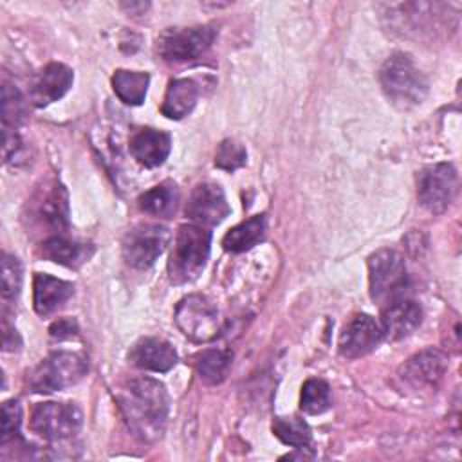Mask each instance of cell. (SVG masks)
<instances>
[{
	"label": "cell",
	"instance_id": "obj_22",
	"mask_svg": "<svg viewBox=\"0 0 462 462\" xmlns=\"http://www.w3.org/2000/svg\"><path fill=\"white\" fill-rule=\"evenodd\" d=\"M263 235H265V218L263 215H254L240 222L238 226L231 227L222 238V245L226 251L242 253L254 247L258 242H262Z\"/></svg>",
	"mask_w": 462,
	"mask_h": 462
},
{
	"label": "cell",
	"instance_id": "obj_10",
	"mask_svg": "<svg viewBox=\"0 0 462 462\" xmlns=\"http://www.w3.org/2000/svg\"><path fill=\"white\" fill-rule=\"evenodd\" d=\"M170 231L161 224H139L123 238V258L135 269H148L168 247Z\"/></svg>",
	"mask_w": 462,
	"mask_h": 462
},
{
	"label": "cell",
	"instance_id": "obj_3",
	"mask_svg": "<svg viewBox=\"0 0 462 462\" xmlns=\"http://www.w3.org/2000/svg\"><path fill=\"white\" fill-rule=\"evenodd\" d=\"M381 87L386 97L401 110L420 105L428 94V79L415 67L408 54L397 52L390 56L379 72Z\"/></svg>",
	"mask_w": 462,
	"mask_h": 462
},
{
	"label": "cell",
	"instance_id": "obj_31",
	"mask_svg": "<svg viewBox=\"0 0 462 462\" xmlns=\"http://www.w3.org/2000/svg\"><path fill=\"white\" fill-rule=\"evenodd\" d=\"M22 287V265L18 258L4 253L2 260V298L14 300Z\"/></svg>",
	"mask_w": 462,
	"mask_h": 462
},
{
	"label": "cell",
	"instance_id": "obj_12",
	"mask_svg": "<svg viewBox=\"0 0 462 462\" xmlns=\"http://www.w3.org/2000/svg\"><path fill=\"white\" fill-rule=\"evenodd\" d=\"M448 370V357L437 348H426L410 357L397 372L402 388L419 392H431L439 386Z\"/></svg>",
	"mask_w": 462,
	"mask_h": 462
},
{
	"label": "cell",
	"instance_id": "obj_17",
	"mask_svg": "<svg viewBox=\"0 0 462 462\" xmlns=\"http://www.w3.org/2000/svg\"><path fill=\"white\" fill-rule=\"evenodd\" d=\"M128 359L143 370L168 372L177 363L175 348L159 337H143L128 352Z\"/></svg>",
	"mask_w": 462,
	"mask_h": 462
},
{
	"label": "cell",
	"instance_id": "obj_19",
	"mask_svg": "<svg viewBox=\"0 0 462 462\" xmlns=\"http://www.w3.org/2000/svg\"><path fill=\"white\" fill-rule=\"evenodd\" d=\"M74 294L72 283L54 278L51 274L36 273L32 283V303L40 316H49L56 312L63 303Z\"/></svg>",
	"mask_w": 462,
	"mask_h": 462
},
{
	"label": "cell",
	"instance_id": "obj_20",
	"mask_svg": "<svg viewBox=\"0 0 462 462\" xmlns=\"http://www.w3.org/2000/svg\"><path fill=\"white\" fill-rule=\"evenodd\" d=\"M94 247L90 244L69 240L65 235L45 238L40 245V254L45 260L56 262L65 267H79L92 256Z\"/></svg>",
	"mask_w": 462,
	"mask_h": 462
},
{
	"label": "cell",
	"instance_id": "obj_26",
	"mask_svg": "<svg viewBox=\"0 0 462 462\" xmlns=\"http://www.w3.org/2000/svg\"><path fill=\"white\" fill-rule=\"evenodd\" d=\"M273 433L287 446L305 448L310 442V428L300 417H276Z\"/></svg>",
	"mask_w": 462,
	"mask_h": 462
},
{
	"label": "cell",
	"instance_id": "obj_14",
	"mask_svg": "<svg viewBox=\"0 0 462 462\" xmlns=\"http://www.w3.org/2000/svg\"><path fill=\"white\" fill-rule=\"evenodd\" d=\"M188 218L197 226H217L229 215L222 188L215 182L197 184L186 204Z\"/></svg>",
	"mask_w": 462,
	"mask_h": 462
},
{
	"label": "cell",
	"instance_id": "obj_2",
	"mask_svg": "<svg viewBox=\"0 0 462 462\" xmlns=\"http://www.w3.org/2000/svg\"><path fill=\"white\" fill-rule=\"evenodd\" d=\"M23 218L27 229L31 227L45 238L63 235L69 227V197L63 184L56 179L43 180L27 199Z\"/></svg>",
	"mask_w": 462,
	"mask_h": 462
},
{
	"label": "cell",
	"instance_id": "obj_27",
	"mask_svg": "<svg viewBox=\"0 0 462 462\" xmlns=\"http://www.w3.org/2000/svg\"><path fill=\"white\" fill-rule=\"evenodd\" d=\"M300 408L305 413L318 415L330 408V386L323 379H309L301 386Z\"/></svg>",
	"mask_w": 462,
	"mask_h": 462
},
{
	"label": "cell",
	"instance_id": "obj_13",
	"mask_svg": "<svg viewBox=\"0 0 462 462\" xmlns=\"http://www.w3.org/2000/svg\"><path fill=\"white\" fill-rule=\"evenodd\" d=\"M383 339H384V332L381 323L375 318L368 314H356L343 327L337 346L343 357L357 359L374 352Z\"/></svg>",
	"mask_w": 462,
	"mask_h": 462
},
{
	"label": "cell",
	"instance_id": "obj_29",
	"mask_svg": "<svg viewBox=\"0 0 462 462\" xmlns=\"http://www.w3.org/2000/svg\"><path fill=\"white\" fill-rule=\"evenodd\" d=\"M247 161V152L245 148L235 141V139H226L218 144L217 153H215V166L226 171H235L242 168Z\"/></svg>",
	"mask_w": 462,
	"mask_h": 462
},
{
	"label": "cell",
	"instance_id": "obj_1",
	"mask_svg": "<svg viewBox=\"0 0 462 462\" xmlns=\"http://www.w3.org/2000/svg\"><path fill=\"white\" fill-rule=\"evenodd\" d=\"M116 399L130 431L144 440L155 442L162 437L168 417V392L152 377H132L119 384Z\"/></svg>",
	"mask_w": 462,
	"mask_h": 462
},
{
	"label": "cell",
	"instance_id": "obj_16",
	"mask_svg": "<svg viewBox=\"0 0 462 462\" xmlns=\"http://www.w3.org/2000/svg\"><path fill=\"white\" fill-rule=\"evenodd\" d=\"M74 79L72 70L63 63H49L36 76L31 88V101L36 106H47L67 94Z\"/></svg>",
	"mask_w": 462,
	"mask_h": 462
},
{
	"label": "cell",
	"instance_id": "obj_28",
	"mask_svg": "<svg viewBox=\"0 0 462 462\" xmlns=\"http://www.w3.org/2000/svg\"><path fill=\"white\" fill-rule=\"evenodd\" d=\"M2 110H4V116H2L4 130H16L18 125L23 121V114H25L23 97L20 90L7 81H4V87H2Z\"/></svg>",
	"mask_w": 462,
	"mask_h": 462
},
{
	"label": "cell",
	"instance_id": "obj_9",
	"mask_svg": "<svg viewBox=\"0 0 462 462\" xmlns=\"http://www.w3.org/2000/svg\"><path fill=\"white\" fill-rule=\"evenodd\" d=\"M175 323L186 337L197 343L211 341L220 328L217 307L202 294H189L177 303Z\"/></svg>",
	"mask_w": 462,
	"mask_h": 462
},
{
	"label": "cell",
	"instance_id": "obj_25",
	"mask_svg": "<svg viewBox=\"0 0 462 462\" xmlns=\"http://www.w3.org/2000/svg\"><path fill=\"white\" fill-rule=\"evenodd\" d=\"M231 365V354L220 348H209L197 356L195 368L206 384H218L226 379L227 370Z\"/></svg>",
	"mask_w": 462,
	"mask_h": 462
},
{
	"label": "cell",
	"instance_id": "obj_11",
	"mask_svg": "<svg viewBox=\"0 0 462 462\" xmlns=\"http://www.w3.org/2000/svg\"><path fill=\"white\" fill-rule=\"evenodd\" d=\"M458 188V175L448 162L428 166L419 175V202L433 215L444 213L453 202Z\"/></svg>",
	"mask_w": 462,
	"mask_h": 462
},
{
	"label": "cell",
	"instance_id": "obj_4",
	"mask_svg": "<svg viewBox=\"0 0 462 462\" xmlns=\"http://www.w3.org/2000/svg\"><path fill=\"white\" fill-rule=\"evenodd\" d=\"M211 233L197 224H184L177 229L171 254L168 260V274L175 285H182L199 278L209 256Z\"/></svg>",
	"mask_w": 462,
	"mask_h": 462
},
{
	"label": "cell",
	"instance_id": "obj_32",
	"mask_svg": "<svg viewBox=\"0 0 462 462\" xmlns=\"http://www.w3.org/2000/svg\"><path fill=\"white\" fill-rule=\"evenodd\" d=\"M49 334L54 339H69L78 334V323L74 319H58L51 325Z\"/></svg>",
	"mask_w": 462,
	"mask_h": 462
},
{
	"label": "cell",
	"instance_id": "obj_30",
	"mask_svg": "<svg viewBox=\"0 0 462 462\" xmlns=\"http://www.w3.org/2000/svg\"><path fill=\"white\" fill-rule=\"evenodd\" d=\"M20 422H22V410L18 401H5L2 404V439H0L2 448L22 439Z\"/></svg>",
	"mask_w": 462,
	"mask_h": 462
},
{
	"label": "cell",
	"instance_id": "obj_6",
	"mask_svg": "<svg viewBox=\"0 0 462 462\" xmlns=\"http://www.w3.org/2000/svg\"><path fill=\"white\" fill-rule=\"evenodd\" d=\"M81 424L83 413L72 402H42L31 411V430L51 442L76 437Z\"/></svg>",
	"mask_w": 462,
	"mask_h": 462
},
{
	"label": "cell",
	"instance_id": "obj_23",
	"mask_svg": "<svg viewBox=\"0 0 462 462\" xmlns=\"http://www.w3.org/2000/svg\"><path fill=\"white\" fill-rule=\"evenodd\" d=\"M139 208L153 217L170 218L179 204V189L173 182H161L139 197Z\"/></svg>",
	"mask_w": 462,
	"mask_h": 462
},
{
	"label": "cell",
	"instance_id": "obj_5",
	"mask_svg": "<svg viewBox=\"0 0 462 462\" xmlns=\"http://www.w3.org/2000/svg\"><path fill=\"white\" fill-rule=\"evenodd\" d=\"M88 370L87 357L78 352H52L29 375V386L36 393H51L76 384Z\"/></svg>",
	"mask_w": 462,
	"mask_h": 462
},
{
	"label": "cell",
	"instance_id": "obj_8",
	"mask_svg": "<svg viewBox=\"0 0 462 462\" xmlns=\"http://www.w3.org/2000/svg\"><path fill=\"white\" fill-rule=\"evenodd\" d=\"M217 32L211 25L166 29L157 40V51L168 63H182L200 58L213 43Z\"/></svg>",
	"mask_w": 462,
	"mask_h": 462
},
{
	"label": "cell",
	"instance_id": "obj_21",
	"mask_svg": "<svg viewBox=\"0 0 462 462\" xmlns=\"http://www.w3.org/2000/svg\"><path fill=\"white\" fill-rule=\"evenodd\" d=\"M197 97H199V87L193 79H188V78L173 79L166 88L161 112L168 119H182L193 110Z\"/></svg>",
	"mask_w": 462,
	"mask_h": 462
},
{
	"label": "cell",
	"instance_id": "obj_7",
	"mask_svg": "<svg viewBox=\"0 0 462 462\" xmlns=\"http://www.w3.org/2000/svg\"><path fill=\"white\" fill-rule=\"evenodd\" d=\"M368 280L372 300L381 303L397 300L408 282L402 256L392 249L374 253L368 258Z\"/></svg>",
	"mask_w": 462,
	"mask_h": 462
},
{
	"label": "cell",
	"instance_id": "obj_15",
	"mask_svg": "<svg viewBox=\"0 0 462 462\" xmlns=\"http://www.w3.org/2000/svg\"><path fill=\"white\" fill-rule=\"evenodd\" d=\"M422 321V309L419 303L404 298L388 301L381 314V327L384 337L397 341L410 336Z\"/></svg>",
	"mask_w": 462,
	"mask_h": 462
},
{
	"label": "cell",
	"instance_id": "obj_18",
	"mask_svg": "<svg viewBox=\"0 0 462 462\" xmlns=\"http://www.w3.org/2000/svg\"><path fill=\"white\" fill-rule=\"evenodd\" d=\"M130 153L146 168L161 166L171 148V139L166 132L155 128H141L130 137Z\"/></svg>",
	"mask_w": 462,
	"mask_h": 462
},
{
	"label": "cell",
	"instance_id": "obj_24",
	"mask_svg": "<svg viewBox=\"0 0 462 462\" xmlns=\"http://www.w3.org/2000/svg\"><path fill=\"white\" fill-rule=\"evenodd\" d=\"M150 76L146 72L119 69L112 76V87L117 97L126 105H141L146 97Z\"/></svg>",
	"mask_w": 462,
	"mask_h": 462
}]
</instances>
